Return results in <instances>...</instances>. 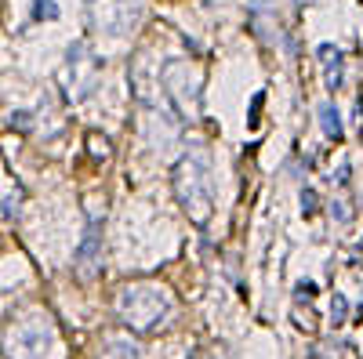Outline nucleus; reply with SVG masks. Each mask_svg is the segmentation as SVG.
<instances>
[{
	"instance_id": "nucleus-1",
	"label": "nucleus",
	"mask_w": 363,
	"mask_h": 359,
	"mask_svg": "<svg viewBox=\"0 0 363 359\" xmlns=\"http://www.w3.org/2000/svg\"><path fill=\"white\" fill-rule=\"evenodd\" d=\"M174 189H178L182 207H186L196 222H203L207 211H211V164H207L203 153H189V156L178 160Z\"/></svg>"
},
{
	"instance_id": "nucleus-2",
	"label": "nucleus",
	"mask_w": 363,
	"mask_h": 359,
	"mask_svg": "<svg viewBox=\"0 0 363 359\" xmlns=\"http://www.w3.org/2000/svg\"><path fill=\"white\" fill-rule=\"evenodd\" d=\"M99 73H102V58L91 55L87 44H73L69 47V58H66V69H62V91L69 102H80L95 91L99 84Z\"/></svg>"
},
{
	"instance_id": "nucleus-5",
	"label": "nucleus",
	"mask_w": 363,
	"mask_h": 359,
	"mask_svg": "<svg viewBox=\"0 0 363 359\" xmlns=\"http://www.w3.org/2000/svg\"><path fill=\"white\" fill-rule=\"evenodd\" d=\"M320 124H323V135L327 138H335V142L342 138V120H338V109L330 106V102L320 106Z\"/></svg>"
},
{
	"instance_id": "nucleus-3",
	"label": "nucleus",
	"mask_w": 363,
	"mask_h": 359,
	"mask_svg": "<svg viewBox=\"0 0 363 359\" xmlns=\"http://www.w3.org/2000/svg\"><path fill=\"white\" fill-rule=\"evenodd\" d=\"M138 15H142L138 0H95V4H91V18H95V25L102 29V33H109V37L131 33Z\"/></svg>"
},
{
	"instance_id": "nucleus-4",
	"label": "nucleus",
	"mask_w": 363,
	"mask_h": 359,
	"mask_svg": "<svg viewBox=\"0 0 363 359\" xmlns=\"http://www.w3.org/2000/svg\"><path fill=\"white\" fill-rule=\"evenodd\" d=\"M320 62H323V76H327V87L335 91V87H342V76H345V62H342V51L323 44L320 47Z\"/></svg>"
},
{
	"instance_id": "nucleus-6",
	"label": "nucleus",
	"mask_w": 363,
	"mask_h": 359,
	"mask_svg": "<svg viewBox=\"0 0 363 359\" xmlns=\"http://www.w3.org/2000/svg\"><path fill=\"white\" fill-rule=\"evenodd\" d=\"M33 18L37 22H55L58 18V0H37V4H33Z\"/></svg>"
}]
</instances>
